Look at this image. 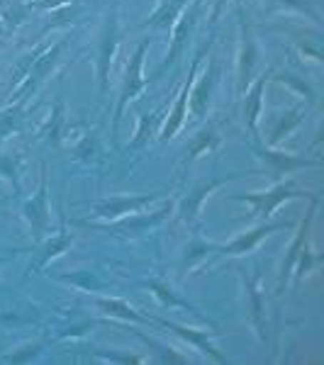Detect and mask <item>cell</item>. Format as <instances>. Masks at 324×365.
I'll list each match as a JSON object with an SVG mask.
<instances>
[{
  "mask_svg": "<svg viewBox=\"0 0 324 365\" xmlns=\"http://www.w3.org/2000/svg\"><path fill=\"white\" fill-rule=\"evenodd\" d=\"M215 256V241H205L196 237L188 244L186 249V258H183V270H196L203 263H208V258Z\"/></svg>",
  "mask_w": 324,
  "mask_h": 365,
  "instance_id": "obj_29",
  "label": "cell"
},
{
  "mask_svg": "<svg viewBox=\"0 0 324 365\" xmlns=\"http://www.w3.org/2000/svg\"><path fill=\"white\" fill-rule=\"evenodd\" d=\"M305 115H308V105L298 103V105H293V108H288L285 113H280L278 117H275V125L268 134V146H280L283 141H285L300 125H303Z\"/></svg>",
  "mask_w": 324,
  "mask_h": 365,
  "instance_id": "obj_25",
  "label": "cell"
},
{
  "mask_svg": "<svg viewBox=\"0 0 324 365\" xmlns=\"http://www.w3.org/2000/svg\"><path fill=\"white\" fill-rule=\"evenodd\" d=\"M151 324L158 329H163V331H171L176 334L181 341H186V344H191L193 349L203 353L205 358H210V361L215 363H229L225 353H220V349L215 346V339L217 331L215 327L212 329H193V327H186V324H178V322H171V319H158V317H151Z\"/></svg>",
  "mask_w": 324,
  "mask_h": 365,
  "instance_id": "obj_18",
  "label": "cell"
},
{
  "mask_svg": "<svg viewBox=\"0 0 324 365\" xmlns=\"http://www.w3.org/2000/svg\"><path fill=\"white\" fill-rule=\"evenodd\" d=\"M166 192H134V195H110V197H100L96 202H91V215L83 220H76L74 225H83V222H115L122 220L127 215L134 212L149 210L151 205L158 202Z\"/></svg>",
  "mask_w": 324,
  "mask_h": 365,
  "instance_id": "obj_6",
  "label": "cell"
},
{
  "mask_svg": "<svg viewBox=\"0 0 324 365\" xmlns=\"http://www.w3.org/2000/svg\"><path fill=\"white\" fill-rule=\"evenodd\" d=\"M171 215H173V202H163L161 207L151 212L141 210L115 222H83L79 227H91L96 232L113 234V237H139V234H149L151 229L161 227Z\"/></svg>",
  "mask_w": 324,
  "mask_h": 365,
  "instance_id": "obj_8",
  "label": "cell"
},
{
  "mask_svg": "<svg viewBox=\"0 0 324 365\" xmlns=\"http://www.w3.org/2000/svg\"><path fill=\"white\" fill-rule=\"evenodd\" d=\"M129 331L137 336L141 344L146 346L151 353H154V361L156 363H191V358L183 356V353H178L173 349V346H166V344H161V341H156L154 336H146L144 331H139V329H129Z\"/></svg>",
  "mask_w": 324,
  "mask_h": 365,
  "instance_id": "obj_27",
  "label": "cell"
},
{
  "mask_svg": "<svg viewBox=\"0 0 324 365\" xmlns=\"http://www.w3.org/2000/svg\"><path fill=\"white\" fill-rule=\"evenodd\" d=\"M203 10H205V0H191L188 8L178 15V20H176L173 27H171L168 51H166V56H163V61L158 63V68L151 73V81H156L158 76L166 73L171 66H176L178 58H183L188 44H191V39H193V32H196L200 17H203Z\"/></svg>",
  "mask_w": 324,
  "mask_h": 365,
  "instance_id": "obj_7",
  "label": "cell"
},
{
  "mask_svg": "<svg viewBox=\"0 0 324 365\" xmlns=\"http://www.w3.org/2000/svg\"><path fill=\"white\" fill-rule=\"evenodd\" d=\"M220 141H222L220 125H217L215 120H210L208 125H205L203 129H198V132L191 137V141L186 144L183 158H181V170L186 173V170L191 168L200 156L212 154V151H215L217 146H220Z\"/></svg>",
  "mask_w": 324,
  "mask_h": 365,
  "instance_id": "obj_21",
  "label": "cell"
},
{
  "mask_svg": "<svg viewBox=\"0 0 324 365\" xmlns=\"http://www.w3.org/2000/svg\"><path fill=\"white\" fill-rule=\"evenodd\" d=\"M317 207H320V197L310 200V210L305 212V217L300 220V227L295 229V234H293V241L288 244L285 256H283V263H280V270H278V282H275V297L285 295L288 282H290V275H293V268H295L300 251L305 249L308 241H312V222H315Z\"/></svg>",
  "mask_w": 324,
  "mask_h": 365,
  "instance_id": "obj_14",
  "label": "cell"
},
{
  "mask_svg": "<svg viewBox=\"0 0 324 365\" xmlns=\"http://www.w3.org/2000/svg\"><path fill=\"white\" fill-rule=\"evenodd\" d=\"M146 287H149V292L154 295L158 302L163 304V307H168L171 312H186V314H191V317H196L198 322H203V324H208V327H215L212 324L210 317H205L203 312H200L196 304H191L188 299L181 295V292H176L173 287L168 285V280H163L161 275H156V278H149L144 282Z\"/></svg>",
  "mask_w": 324,
  "mask_h": 365,
  "instance_id": "obj_20",
  "label": "cell"
},
{
  "mask_svg": "<svg viewBox=\"0 0 324 365\" xmlns=\"http://www.w3.org/2000/svg\"><path fill=\"white\" fill-rule=\"evenodd\" d=\"M191 0H156L154 13L141 22V29H156V32H171L173 22L178 20V15L188 8Z\"/></svg>",
  "mask_w": 324,
  "mask_h": 365,
  "instance_id": "obj_24",
  "label": "cell"
},
{
  "mask_svg": "<svg viewBox=\"0 0 324 365\" xmlns=\"http://www.w3.org/2000/svg\"><path fill=\"white\" fill-rule=\"evenodd\" d=\"M17 163H20V158H13V156L0 158V173H3L5 178L13 180L15 182V190L20 192V175H17Z\"/></svg>",
  "mask_w": 324,
  "mask_h": 365,
  "instance_id": "obj_35",
  "label": "cell"
},
{
  "mask_svg": "<svg viewBox=\"0 0 324 365\" xmlns=\"http://www.w3.org/2000/svg\"><path fill=\"white\" fill-rule=\"evenodd\" d=\"M29 100H13L0 110V144L17 134L25 125V110Z\"/></svg>",
  "mask_w": 324,
  "mask_h": 365,
  "instance_id": "obj_26",
  "label": "cell"
},
{
  "mask_svg": "<svg viewBox=\"0 0 324 365\" xmlns=\"http://www.w3.org/2000/svg\"><path fill=\"white\" fill-rule=\"evenodd\" d=\"M166 110L168 108H158L156 113H149V115L141 113L137 117V129H134L132 139H129V144L125 146L127 154H137V151H144L146 146L151 144V141L158 139V132H161Z\"/></svg>",
  "mask_w": 324,
  "mask_h": 365,
  "instance_id": "obj_22",
  "label": "cell"
},
{
  "mask_svg": "<svg viewBox=\"0 0 324 365\" xmlns=\"http://www.w3.org/2000/svg\"><path fill=\"white\" fill-rule=\"evenodd\" d=\"M244 173H225V175H217V178H208V180H200L191 190L186 192L183 197L178 200V205H173V217L178 225H183L188 232H198L200 227V217H203V205L208 202V197L212 192H217L222 185L232 180H239Z\"/></svg>",
  "mask_w": 324,
  "mask_h": 365,
  "instance_id": "obj_5",
  "label": "cell"
},
{
  "mask_svg": "<svg viewBox=\"0 0 324 365\" xmlns=\"http://www.w3.org/2000/svg\"><path fill=\"white\" fill-rule=\"evenodd\" d=\"M64 122H66V105H64V100L59 98L54 103V108H51L49 117L44 120V125L39 127V137H44V139H49L56 144V141L61 139Z\"/></svg>",
  "mask_w": 324,
  "mask_h": 365,
  "instance_id": "obj_30",
  "label": "cell"
},
{
  "mask_svg": "<svg viewBox=\"0 0 324 365\" xmlns=\"http://www.w3.org/2000/svg\"><path fill=\"white\" fill-rule=\"evenodd\" d=\"M29 13H32L29 3H13V5H8V8L0 10V42L8 39L10 34H15L17 27L29 17Z\"/></svg>",
  "mask_w": 324,
  "mask_h": 365,
  "instance_id": "obj_28",
  "label": "cell"
},
{
  "mask_svg": "<svg viewBox=\"0 0 324 365\" xmlns=\"http://www.w3.org/2000/svg\"><path fill=\"white\" fill-rule=\"evenodd\" d=\"M93 304L98 307L100 314L110 317V319H117V322H127V324H146V327H154L151 324V317L149 314H141L137 307L127 302V299H120V297H93Z\"/></svg>",
  "mask_w": 324,
  "mask_h": 365,
  "instance_id": "obj_23",
  "label": "cell"
},
{
  "mask_svg": "<svg viewBox=\"0 0 324 365\" xmlns=\"http://www.w3.org/2000/svg\"><path fill=\"white\" fill-rule=\"evenodd\" d=\"M220 76H222L220 58L210 56V61L203 73L193 78L191 96H188L186 125H198V122H203L205 117H208L210 105H212V100H215V91H217V86H220Z\"/></svg>",
  "mask_w": 324,
  "mask_h": 365,
  "instance_id": "obj_9",
  "label": "cell"
},
{
  "mask_svg": "<svg viewBox=\"0 0 324 365\" xmlns=\"http://www.w3.org/2000/svg\"><path fill=\"white\" fill-rule=\"evenodd\" d=\"M0 349H3V344H0Z\"/></svg>",
  "mask_w": 324,
  "mask_h": 365,
  "instance_id": "obj_39",
  "label": "cell"
},
{
  "mask_svg": "<svg viewBox=\"0 0 324 365\" xmlns=\"http://www.w3.org/2000/svg\"><path fill=\"white\" fill-rule=\"evenodd\" d=\"M239 17V44H237V96L241 98V93L249 88V83L254 81L256 66H258V46L251 32V25L246 22L244 10L237 8Z\"/></svg>",
  "mask_w": 324,
  "mask_h": 365,
  "instance_id": "obj_17",
  "label": "cell"
},
{
  "mask_svg": "<svg viewBox=\"0 0 324 365\" xmlns=\"http://www.w3.org/2000/svg\"><path fill=\"white\" fill-rule=\"evenodd\" d=\"M241 292H244V309L246 319H249L251 329L258 336L261 344H266L268 331H266V297H263V280L258 268L241 270Z\"/></svg>",
  "mask_w": 324,
  "mask_h": 365,
  "instance_id": "obj_13",
  "label": "cell"
},
{
  "mask_svg": "<svg viewBox=\"0 0 324 365\" xmlns=\"http://www.w3.org/2000/svg\"><path fill=\"white\" fill-rule=\"evenodd\" d=\"M270 81H278V83L290 86L293 91L298 93V96L308 98V103H310V105H315V103H317V93H315V88H312V86H310V81H308V78H303V76L290 73V71H280V73H275V71H273V76H270Z\"/></svg>",
  "mask_w": 324,
  "mask_h": 365,
  "instance_id": "obj_31",
  "label": "cell"
},
{
  "mask_svg": "<svg viewBox=\"0 0 324 365\" xmlns=\"http://www.w3.org/2000/svg\"><path fill=\"white\" fill-rule=\"evenodd\" d=\"M151 44H154V39H141V42L134 46L132 56H129V61L125 66L120 96H117L115 113H113V129H110V137H113V141H117V134H120V122H122V117H125L127 108L137 98H141V93H144L146 86H149V78L144 76V58H146V51H149Z\"/></svg>",
  "mask_w": 324,
  "mask_h": 365,
  "instance_id": "obj_3",
  "label": "cell"
},
{
  "mask_svg": "<svg viewBox=\"0 0 324 365\" xmlns=\"http://www.w3.org/2000/svg\"><path fill=\"white\" fill-rule=\"evenodd\" d=\"M273 66H268L261 76H256L249 83L244 93H241V122H244L246 132L251 137V144H258L261 141V115H263V93H266V86L273 76Z\"/></svg>",
  "mask_w": 324,
  "mask_h": 365,
  "instance_id": "obj_16",
  "label": "cell"
},
{
  "mask_svg": "<svg viewBox=\"0 0 324 365\" xmlns=\"http://www.w3.org/2000/svg\"><path fill=\"white\" fill-rule=\"evenodd\" d=\"M69 46V39H56L51 44H42L17 63L13 73V88H10V103L13 100H32L37 91L46 83V78L56 73V68L64 63V51Z\"/></svg>",
  "mask_w": 324,
  "mask_h": 365,
  "instance_id": "obj_1",
  "label": "cell"
},
{
  "mask_svg": "<svg viewBox=\"0 0 324 365\" xmlns=\"http://www.w3.org/2000/svg\"><path fill=\"white\" fill-rule=\"evenodd\" d=\"M315 200L320 195L315 192H308L303 187L295 185V180L288 178V180H275L273 185L266 187V190H258V192H237V195H229L227 200L232 202H244V205H251V212H249V222H263V220H270L273 212L280 207V205L290 202V200Z\"/></svg>",
  "mask_w": 324,
  "mask_h": 365,
  "instance_id": "obj_2",
  "label": "cell"
},
{
  "mask_svg": "<svg viewBox=\"0 0 324 365\" xmlns=\"http://www.w3.org/2000/svg\"><path fill=\"white\" fill-rule=\"evenodd\" d=\"M0 202H5V197H0Z\"/></svg>",
  "mask_w": 324,
  "mask_h": 365,
  "instance_id": "obj_38",
  "label": "cell"
},
{
  "mask_svg": "<svg viewBox=\"0 0 324 365\" xmlns=\"http://www.w3.org/2000/svg\"><path fill=\"white\" fill-rule=\"evenodd\" d=\"M295 222L293 220H263L254 225L246 232L237 234L234 239L225 241V244H215V256L220 258H244L249 253L256 251V246L261 244L263 239H268L270 234L283 232V229H293Z\"/></svg>",
  "mask_w": 324,
  "mask_h": 365,
  "instance_id": "obj_11",
  "label": "cell"
},
{
  "mask_svg": "<svg viewBox=\"0 0 324 365\" xmlns=\"http://www.w3.org/2000/svg\"><path fill=\"white\" fill-rule=\"evenodd\" d=\"M229 3H232V0H210V15H208V25L210 27H215L217 22H220V17L225 15Z\"/></svg>",
  "mask_w": 324,
  "mask_h": 365,
  "instance_id": "obj_36",
  "label": "cell"
},
{
  "mask_svg": "<svg viewBox=\"0 0 324 365\" xmlns=\"http://www.w3.org/2000/svg\"><path fill=\"white\" fill-rule=\"evenodd\" d=\"M210 49H212V42H208L196 56H193L191 68H188V78L183 81L181 91L176 93L173 103H171V108L166 110V117H163L161 132H158V141H161V144H168V141L173 139V137H178V132L186 127V120H188V96H191L193 78L198 76L200 63H203V58H205V54H208Z\"/></svg>",
  "mask_w": 324,
  "mask_h": 365,
  "instance_id": "obj_10",
  "label": "cell"
},
{
  "mask_svg": "<svg viewBox=\"0 0 324 365\" xmlns=\"http://www.w3.org/2000/svg\"><path fill=\"white\" fill-rule=\"evenodd\" d=\"M59 280L71 282L74 287H79V290H86V292H100L105 287V280L100 278L96 270H74L71 275H61Z\"/></svg>",
  "mask_w": 324,
  "mask_h": 365,
  "instance_id": "obj_32",
  "label": "cell"
},
{
  "mask_svg": "<svg viewBox=\"0 0 324 365\" xmlns=\"http://www.w3.org/2000/svg\"><path fill=\"white\" fill-rule=\"evenodd\" d=\"M251 151L258 161L263 163L266 173L270 175V180H283L285 175H293L295 170H305V168H320L322 161L320 158H308L300 154H290V151H283L280 146H268L263 141L258 144H251Z\"/></svg>",
  "mask_w": 324,
  "mask_h": 365,
  "instance_id": "obj_12",
  "label": "cell"
},
{
  "mask_svg": "<svg viewBox=\"0 0 324 365\" xmlns=\"http://www.w3.org/2000/svg\"><path fill=\"white\" fill-rule=\"evenodd\" d=\"M22 220L32 229L34 239H44L51 234V205H49V178H46V163H42L39 187L32 197L22 202Z\"/></svg>",
  "mask_w": 324,
  "mask_h": 365,
  "instance_id": "obj_15",
  "label": "cell"
},
{
  "mask_svg": "<svg viewBox=\"0 0 324 365\" xmlns=\"http://www.w3.org/2000/svg\"><path fill=\"white\" fill-rule=\"evenodd\" d=\"M268 3L278 5L283 10L285 8L298 10L300 15H308L315 22H320V5H317V0H268Z\"/></svg>",
  "mask_w": 324,
  "mask_h": 365,
  "instance_id": "obj_33",
  "label": "cell"
},
{
  "mask_svg": "<svg viewBox=\"0 0 324 365\" xmlns=\"http://www.w3.org/2000/svg\"><path fill=\"white\" fill-rule=\"evenodd\" d=\"M39 241H42V244H39V249L32 253V261H29V266H27L25 280L34 278V275H39V273H44L46 266H49L51 261H56L59 256H64V253L74 246L76 234L69 232L66 220L61 217V227H59L54 234H46V237L39 239Z\"/></svg>",
  "mask_w": 324,
  "mask_h": 365,
  "instance_id": "obj_19",
  "label": "cell"
},
{
  "mask_svg": "<svg viewBox=\"0 0 324 365\" xmlns=\"http://www.w3.org/2000/svg\"><path fill=\"white\" fill-rule=\"evenodd\" d=\"M120 42H122V22H120V8L115 5V8L105 15L103 29H100V37L96 44V81H98L100 96H105L110 88V76H113Z\"/></svg>",
  "mask_w": 324,
  "mask_h": 365,
  "instance_id": "obj_4",
  "label": "cell"
},
{
  "mask_svg": "<svg viewBox=\"0 0 324 365\" xmlns=\"http://www.w3.org/2000/svg\"><path fill=\"white\" fill-rule=\"evenodd\" d=\"M74 0H32L29 8L32 10H59V8H66Z\"/></svg>",
  "mask_w": 324,
  "mask_h": 365,
  "instance_id": "obj_37",
  "label": "cell"
},
{
  "mask_svg": "<svg viewBox=\"0 0 324 365\" xmlns=\"http://www.w3.org/2000/svg\"><path fill=\"white\" fill-rule=\"evenodd\" d=\"M39 351H42V344L34 341V344L22 346L20 351H13V353H8V356H3V363H27V361H32V358H37Z\"/></svg>",
  "mask_w": 324,
  "mask_h": 365,
  "instance_id": "obj_34",
  "label": "cell"
}]
</instances>
